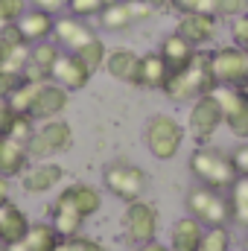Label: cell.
Wrapping results in <instances>:
<instances>
[{
	"instance_id": "cell-1",
	"label": "cell",
	"mask_w": 248,
	"mask_h": 251,
	"mask_svg": "<svg viewBox=\"0 0 248 251\" xmlns=\"http://www.w3.org/2000/svg\"><path fill=\"white\" fill-rule=\"evenodd\" d=\"M216 88V79L210 73V53L207 50H196L193 59L178 67V70H170L167 82H164V94L173 100V102H193L196 97L201 94H210Z\"/></svg>"
},
{
	"instance_id": "cell-2",
	"label": "cell",
	"mask_w": 248,
	"mask_h": 251,
	"mask_svg": "<svg viewBox=\"0 0 248 251\" xmlns=\"http://www.w3.org/2000/svg\"><path fill=\"white\" fill-rule=\"evenodd\" d=\"M190 173L196 176L198 184L213 190H228L240 176L231 161V152L210 146V143H198V149L190 155Z\"/></svg>"
},
{
	"instance_id": "cell-3",
	"label": "cell",
	"mask_w": 248,
	"mask_h": 251,
	"mask_svg": "<svg viewBox=\"0 0 248 251\" xmlns=\"http://www.w3.org/2000/svg\"><path fill=\"white\" fill-rule=\"evenodd\" d=\"M146 149L158 161H173L184 143V126L178 123L173 114H152L143 128Z\"/></svg>"
},
{
	"instance_id": "cell-4",
	"label": "cell",
	"mask_w": 248,
	"mask_h": 251,
	"mask_svg": "<svg viewBox=\"0 0 248 251\" xmlns=\"http://www.w3.org/2000/svg\"><path fill=\"white\" fill-rule=\"evenodd\" d=\"M187 213L196 216L204 228L207 225H228L231 222V204H228V196L225 190H213L204 187V184H196V187L187 190Z\"/></svg>"
},
{
	"instance_id": "cell-5",
	"label": "cell",
	"mask_w": 248,
	"mask_h": 251,
	"mask_svg": "<svg viewBox=\"0 0 248 251\" xmlns=\"http://www.w3.org/2000/svg\"><path fill=\"white\" fill-rule=\"evenodd\" d=\"M73 146V128L67 120L62 117H53V120H41V126H35L29 143H26V152H29V161H47L50 155H59L67 152Z\"/></svg>"
},
{
	"instance_id": "cell-6",
	"label": "cell",
	"mask_w": 248,
	"mask_h": 251,
	"mask_svg": "<svg viewBox=\"0 0 248 251\" xmlns=\"http://www.w3.org/2000/svg\"><path fill=\"white\" fill-rule=\"evenodd\" d=\"M102 184H105V190L111 196H117L120 201L128 204V201L143 199L149 181H146V173L137 164H131V161H111L102 170Z\"/></svg>"
},
{
	"instance_id": "cell-7",
	"label": "cell",
	"mask_w": 248,
	"mask_h": 251,
	"mask_svg": "<svg viewBox=\"0 0 248 251\" xmlns=\"http://www.w3.org/2000/svg\"><path fill=\"white\" fill-rule=\"evenodd\" d=\"M210 73H213L216 85L243 88L248 82V50L237 47V44L210 50Z\"/></svg>"
},
{
	"instance_id": "cell-8",
	"label": "cell",
	"mask_w": 248,
	"mask_h": 251,
	"mask_svg": "<svg viewBox=\"0 0 248 251\" xmlns=\"http://www.w3.org/2000/svg\"><path fill=\"white\" fill-rule=\"evenodd\" d=\"M155 15V6L149 0H111L99 15L97 24L108 32H123L134 24H143Z\"/></svg>"
},
{
	"instance_id": "cell-9",
	"label": "cell",
	"mask_w": 248,
	"mask_h": 251,
	"mask_svg": "<svg viewBox=\"0 0 248 251\" xmlns=\"http://www.w3.org/2000/svg\"><path fill=\"white\" fill-rule=\"evenodd\" d=\"M219 126H222V108H219V100L213 97V91L196 97L190 117H187V134L196 143H210V137L219 131Z\"/></svg>"
},
{
	"instance_id": "cell-10",
	"label": "cell",
	"mask_w": 248,
	"mask_h": 251,
	"mask_svg": "<svg viewBox=\"0 0 248 251\" xmlns=\"http://www.w3.org/2000/svg\"><path fill=\"white\" fill-rule=\"evenodd\" d=\"M213 97L219 100L222 108V126H228V131L240 140H248V97L243 88H231V85H216Z\"/></svg>"
},
{
	"instance_id": "cell-11",
	"label": "cell",
	"mask_w": 248,
	"mask_h": 251,
	"mask_svg": "<svg viewBox=\"0 0 248 251\" xmlns=\"http://www.w3.org/2000/svg\"><path fill=\"white\" fill-rule=\"evenodd\" d=\"M158 207L137 199V201H128L123 213V234L131 246H140V243H149L158 237Z\"/></svg>"
},
{
	"instance_id": "cell-12",
	"label": "cell",
	"mask_w": 248,
	"mask_h": 251,
	"mask_svg": "<svg viewBox=\"0 0 248 251\" xmlns=\"http://www.w3.org/2000/svg\"><path fill=\"white\" fill-rule=\"evenodd\" d=\"M216 29H219V18L210 12H187L178 18V26H175V32L184 35L196 50H204L216 38Z\"/></svg>"
},
{
	"instance_id": "cell-13",
	"label": "cell",
	"mask_w": 248,
	"mask_h": 251,
	"mask_svg": "<svg viewBox=\"0 0 248 251\" xmlns=\"http://www.w3.org/2000/svg\"><path fill=\"white\" fill-rule=\"evenodd\" d=\"M64 50L53 41H38V44H29V59H26V67H24V79H35V82H47L53 76V67L59 62Z\"/></svg>"
},
{
	"instance_id": "cell-14",
	"label": "cell",
	"mask_w": 248,
	"mask_h": 251,
	"mask_svg": "<svg viewBox=\"0 0 248 251\" xmlns=\"http://www.w3.org/2000/svg\"><path fill=\"white\" fill-rule=\"evenodd\" d=\"M67 105H70V91L62 88L59 82L47 79V82L41 85V91H38V97H35L29 114H32L35 120H53V117H62L64 111H67Z\"/></svg>"
},
{
	"instance_id": "cell-15",
	"label": "cell",
	"mask_w": 248,
	"mask_h": 251,
	"mask_svg": "<svg viewBox=\"0 0 248 251\" xmlns=\"http://www.w3.org/2000/svg\"><path fill=\"white\" fill-rule=\"evenodd\" d=\"M97 32L91 29V24L88 21H82V18H76V15H56V26H53V41L67 50V53H76L88 38H94Z\"/></svg>"
},
{
	"instance_id": "cell-16",
	"label": "cell",
	"mask_w": 248,
	"mask_h": 251,
	"mask_svg": "<svg viewBox=\"0 0 248 251\" xmlns=\"http://www.w3.org/2000/svg\"><path fill=\"white\" fill-rule=\"evenodd\" d=\"M62 178H64V167L56 164V161H35L21 173V184L32 196H41V193L53 190Z\"/></svg>"
},
{
	"instance_id": "cell-17",
	"label": "cell",
	"mask_w": 248,
	"mask_h": 251,
	"mask_svg": "<svg viewBox=\"0 0 248 251\" xmlns=\"http://www.w3.org/2000/svg\"><path fill=\"white\" fill-rule=\"evenodd\" d=\"M91 76H94V70L88 67V64L82 62L76 53H67L64 50L62 56H59V62H56V67H53V82H59L62 88H67L70 94L73 91H82L88 82H91Z\"/></svg>"
},
{
	"instance_id": "cell-18",
	"label": "cell",
	"mask_w": 248,
	"mask_h": 251,
	"mask_svg": "<svg viewBox=\"0 0 248 251\" xmlns=\"http://www.w3.org/2000/svg\"><path fill=\"white\" fill-rule=\"evenodd\" d=\"M15 26L21 29V35H24V41H26V44H38V41L53 38L56 15H50V12H44V9H32V6H29V9L15 21Z\"/></svg>"
},
{
	"instance_id": "cell-19",
	"label": "cell",
	"mask_w": 248,
	"mask_h": 251,
	"mask_svg": "<svg viewBox=\"0 0 248 251\" xmlns=\"http://www.w3.org/2000/svg\"><path fill=\"white\" fill-rule=\"evenodd\" d=\"M29 167V152H26V143L9 137V134H0V176L6 178H21V173Z\"/></svg>"
},
{
	"instance_id": "cell-20",
	"label": "cell",
	"mask_w": 248,
	"mask_h": 251,
	"mask_svg": "<svg viewBox=\"0 0 248 251\" xmlns=\"http://www.w3.org/2000/svg\"><path fill=\"white\" fill-rule=\"evenodd\" d=\"M167 76H170V67H167V62L161 59V53H158V50H155V53H146V56H140V62H137L134 88L161 91L164 82H167Z\"/></svg>"
},
{
	"instance_id": "cell-21",
	"label": "cell",
	"mask_w": 248,
	"mask_h": 251,
	"mask_svg": "<svg viewBox=\"0 0 248 251\" xmlns=\"http://www.w3.org/2000/svg\"><path fill=\"white\" fill-rule=\"evenodd\" d=\"M201 234H204V225L196 219V216H181L173 222L170 228V249L173 251H196L201 243Z\"/></svg>"
},
{
	"instance_id": "cell-22",
	"label": "cell",
	"mask_w": 248,
	"mask_h": 251,
	"mask_svg": "<svg viewBox=\"0 0 248 251\" xmlns=\"http://www.w3.org/2000/svg\"><path fill=\"white\" fill-rule=\"evenodd\" d=\"M59 196H62L67 204H73L85 219L94 216V213H99V207H102V193L94 187V184H85V181H76V184L64 187Z\"/></svg>"
},
{
	"instance_id": "cell-23",
	"label": "cell",
	"mask_w": 248,
	"mask_h": 251,
	"mask_svg": "<svg viewBox=\"0 0 248 251\" xmlns=\"http://www.w3.org/2000/svg\"><path fill=\"white\" fill-rule=\"evenodd\" d=\"M26 231H29V216H26L15 201L0 204V246L24 240Z\"/></svg>"
},
{
	"instance_id": "cell-24",
	"label": "cell",
	"mask_w": 248,
	"mask_h": 251,
	"mask_svg": "<svg viewBox=\"0 0 248 251\" xmlns=\"http://www.w3.org/2000/svg\"><path fill=\"white\" fill-rule=\"evenodd\" d=\"M137 62H140V56H137L131 47H117V50H108V56H105V70H108L111 79L125 82V85H134Z\"/></svg>"
},
{
	"instance_id": "cell-25",
	"label": "cell",
	"mask_w": 248,
	"mask_h": 251,
	"mask_svg": "<svg viewBox=\"0 0 248 251\" xmlns=\"http://www.w3.org/2000/svg\"><path fill=\"white\" fill-rule=\"evenodd\" d=\"M53 228H56V234L59 237H76V234H82V222H85V216L73 207V204H67L62 196L53 201V207H50V219H47Z\"/></svg>"
},
{
	"instance_id": "cell-26",
	"label": "cell",
	"mask_w": 248,
	"mask_h": 251,
	"mask_svg": "<svg viewBox=\"0 0 248 251\" xmlns=\"http://www.w3.org/2000/svg\"><path fill=\"white\" fill-rule=\"evenodd\" d=\"M158 53H161V59L167 62V67H170V70H178V67H184V64L193 59L196 47L187 41L184 35H178V32H170L167 38H161V44H158Z\"/></svg>"
},
{
	"instance_id": "cell-27",
	"label": "cell",
	"mask_w": 248,
	"mask_h": 251,
	"mask_svg": "<svg viewBox=\"0 0 248 251\" xmlns=\"http://www.w3.org/2000/svg\"><path fill=\"white\" fill-rule=\"evenodd\" d=\"M228 204H231V222L248 228V176H237V181L228 187Z\"/></svg>"
},
{
	"instance_id": "cell-28",
	"label": "cell",
	"mask_w": 248,
	"mask_h": 251,
	"mask_svg": "<svg viewBox=\"0 0 248 251\" xmlns=\"http://www.w3.org/2000/svg\"><path fill=\"white\" fill-rule=\"evenodd\" d=\"M59 234L50 222H29V231L24 234V243L29 251H56L59 246Z\"/></svg>"
},
{
	"instance_id": "cell-29",
	"label": "cell",
	"mask_w": 248,
	"mask_h": 251,
	"mask_svg": "<svg viewBox=\"0 0 248 251\" xmlns=\"http://www.w3.org/2000/svg\"><path fill=\"white\" fill-rule=\"evenodd\" d=\"M76 56L82 59V62L88 64L94 73L97 70H102L105 67V56H108V47H105V41L99 38V35H94V38H88L79 50H76Z\"/></svg>"
},
{
	"instance_id": "cell-30",
	"label": "cell",
	"mask_w": 248,
	"mask_h": 251,
	"mask_svg": "<svg viewBox=\"0 0 248 251\" xmlns=\"http://www.w3.org/2000/svg\"><path fill=\"white\" fill-rule=\"evenodd\" d=\"M41 85H44V82H35V79H24V82L18 85V91L9 97V105H12L18 114H29V108H32V102H35V97H38Z\"/></svg>"
},
{
	"instance_id": "cell-31",
	"label": "cell",
	"mask_w": 248,
	"mask_h": 251,
	"mask_svg": "<svg viewBox=\"0 0 248 251\" xmlns=\"http://www.w3.org/2000/svg\"><path fill=\"white\" fill-rule=\"evenodd\" d=\"M196 251H231V231H228V225H207Z\"/></svg>"
},
{
	"instance_id": "cell-32",
	"label": "cell",
	"mask_w": 248,
	"mask_h": 251,
	"mask_svg": "<svg viewBox=\"0 0 248 251\" xmlns=\"http://www.w3.org/2000/svg\"><path fill=\"white\" fill-rule=\"evenodd\" d=\"M108 3H111V0H67V9H64V12H70V15L82 18V21H91V18H97Z\"/></svg>"
},
{
	"instance_id": "cell-33",
	"label": "cell",
	"mask_w": 248,
	"mask_h": 251,
	"mask_svg": "<svg viewBox=\"0 0 248 251\" xmlns=\"http://www.w3.org/2000/svg\"><path fill=\"white\" fill-rule=\"evenodd\" d=\"M35 117L32 114H18L15 111V120H12V126H9V137H15V140H21V143H29V137H32V131H35Z\"/></svg>"
},
{
	"instance_id": "cell-34",
	"label": "cell",
	"mask_w": 248,
	"mask_h": 251,
	"mask_svg": "<svg viewBox=\"0 0 248 251\" xmlns=\"http://www.w3.org/2000/svg\"><path fill=\"white\" fill-rule=\"evenodd\" d=\"M56 251H108L99 240H91V237H82V234H76V237H62L59 240V246Z\"/></svg>"
},
{
	"instance_id": "cell-35",
	"label": "cell",
	"mask_w": 248,
	"mask_h": 251,
	"mask_svg": "<svg viewBox=\"0 0 248 251\" xmlns=\"http://www.w3.org/2000/svg\"><path fill=\"white\" fill-rule=\"evenodd\" d=\"M213 12H216L219 21H222V18L231 21V18L248 12V0H213Z\"/></svg>"
},
{
	"instance_id": "cell-36",
	"label": "cell",
	"mask_w": 248,
	"mask_h": 251,
	"mask_svg": "<svg viewBox=\"0 0 248 251\" xmlns=\"http://www.w3.org/2000/svg\"><path fill=\"white\" fill-rule=\"evenodd\" d=\"M231 44H237V47H246L248 50V12L243 15H237V18H231Z\"/></svg>"
},
{
	"instance_id": "cell-37",
	"label": "cell",
	"mask_w": 248,
	"mask_h": 251,
	"mask_svg": "<svg viewBox=\"0 0 248 251\" xmlns=\"http://www.w3.org/2000/svg\"><path fill=\"white\" fill-rule=\"evenodd\" d=\"M24 82V73H15V70H3L0 67V100H9L15 91H18V85Z\"/></svg>"
},
{
	"instance_id": "cell-38",
	"label": "cell",
	"mask_w": 248,
	"mask_h": 251,
	"mask_svg": "<svg viewBox=\"0 0 248 251\" xmlns=\"http://www.w3.org/2000/svg\"><path fill=\"white\" fill-rule=\"evenodd\" d=\"M231 161H234V167H237L240 176H248V140H243V143L231 152Z\"/></svg>"
},
{
	"instance_id": "cell-39",
	"label": "cell",
	"mask_w": 248,
	"mask_h": 251,
	"mask_svg": "<svg viewBox=\"0 0 248 251\" xmlns=\"http://www.w3.org/2000/svg\"><path fill=\"white\" fill-rule=\"evenodd\" d=\"M32 9H44V12H50V15H62L64 9H67V0H26Z\"/></svg>"
},
{
	"instance_id": "cell-40",
	"label": "cell",
	"mask_w": 248,
	"mask_h": 251,
	"mask_svg": "<svg viewBox=\"0 0 248 251\" xmlns=\"http://www.w3.org/2000/svg\"><path fill=\"white\" fill-rule=\"evenodd\" d=\"M12 120H15V108L9 105V100H0V134L9 131Z\"/></svg>"
},
{
	"instance_id": "cell-41",
	"label": "cell",
	"mask_w": 248,
	"mask_h": 251,
	"mask_svg": "<svg viewBox=\"0 0 248 251\" xmlns=\"http://www.w3.org/2000/svg\"><path fill=\"white\" fill-rule=\"evenodd\" d=\"M204 0H170V9L178 12V15H187V12H198Z\"/></svg>"
},
{
	"instance_id": "cell-42",
	"label": "cell",
	"mask_w": 248,
	"mask_h": 251,
	"mask_svg": "<svg viewBox=\"0 0 248 251\" xmlns=\"http://www.w3.org/2000/svg\"><path fill=\"white\" fill-rule=\"evenodd\" d=\"M134 251H173V249H170V246H164V243H158V240H149V243L134 246Z\"/></svg>"
},
{
	"instance_id": "cell-43",
	"label": "cell",
	"mask_w": 248,
	"mask_h": 251,
	"mask_svg": "<svg viewBox=\"0 0 248 251\" xmlns=\"http://www.w3.org/2000/svg\"><path fill=\"white\" fill-rule=\"evenodd\" d=\"M9 193H12L9 178H6V176H0V204H6V201H9Z\"/></svg>"
},
{
	"instance_id": "cell-44",
	"label": "cell",
	"mask_w": 248,
	"mask_h": 251,
	"mask_svg": "<svg viewBox=\"0 0 248 251\" xmlns=\"http://www.w3.org/2000/svg\"><path fill=\"white\" fill-rule=\"evenodd\" d=\"M0 251H29V249H26L24 240H18V243H6V246H0Z\"/></svg>"
},
{
	"instance_id": "cell-45",
	"label": "cell",
	"mask_w": 248,
	"mask_h": 251,
	"mask_svg": "<svg viewBox=\"0 0 248 251\" xmlns=\"http://www.w3.org/2000/svg\"><path fill=\"white\" fill-rule=\"evenodd\" d=\"M149 3H152L155 9H164V6H170V0H149Z\"/></svg>"
},
{
	"instance_id": "cell-46",
	"label": "cell",
	"mask_w": 248,
	"mask_h": 251,
	"mask_svg": "<svg viewBox=\"0 0 248 251\" xmlns=\"http://www.w3.org/2000/svg\"><path fill=\"white\" fill-rule=\"evenodd\" d=\"M6 24H9V21H6V12H3V6H0V29H3Z\"/></svg>"
},
{
	"instance_id": "cell-47",
	"label": "cell",
	"mask_w": 248,
	"mask_h": 251,
	"mask_svg": "<svg viewBox=\"0 0 248 251\" xmlns=\"http://www.w3.org/2000/svg\"><path fill=\"white\" fill-rule=\"evenodd\" d=\"M243 91H246V97H248V82H246V85H243Z\"/></svg>"
},
{
	"instance_id": "cell-48",
	"label": "cell",
	"mask_w": 248,
	"mask_h": 251,
	"mask_svg": "<svg viewBox=\"0 0 248 251\" xmlns=\"http://www.w3.org/2000/svg\"><path fill=\"white\" fill-rule=\"evenodd\" d=\"M246 251H248V237H246Z\"/></svg>"
}]
</instances>
